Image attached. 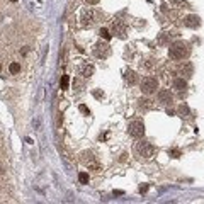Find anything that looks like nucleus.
Listing matches in <instances>:
<instances>
[{
    "label": "nucleus",
    "instance_id": "nucleus-1",
    "mask_svg": "<svg viewBox=\"0 0 204 204\" xmlns=\"http://www.w3.org/2000/svg\"><path fill=\"white\" fill-rule=\"evenodd\" d=\"M189 53H190V48L184 41H175L169 49V54L172 60H184V58L189 56Z\"/></svg>",
    "mask_w": 204,
    "mask_h": 204
},
{
    "label": "nucleus",
    "instance_id": "nucleus-2",
    "mask_svg": "<svg viewBox=\"0 0 204 204\" xmlns=\"http://www.w3.org/2000/svg\"><path fill=\"white\" fill-rule=\"evenodd\" d=\"M136 153H138L140 156H145V158H151V156H155L156 148L151 145V143L140 141V143H136Z\"/></svg>",
    "mask_w": 204,
    "mask_h": 204
},
{
    "label": "nucleus",
    "instance_id": "nucleus-3",
    "mask_svg": "<svg viewBox=\"0 0 204 204\" xmlns=\"http://www.w3.org/2000/svg\"><path fill=\"white\" fill-rule=\"evenodd\" d=\"M140 85H141V92L143 94L150 95V94H155L156 92V88H158V80L153 78V77H145Z\"/></svg>",
    "mask_w": 204,
    "mask_h": 204
},
{
    "label": "nucleus",
    "instance_id": "nucleus-4",
    "mask_svg": "<svg viewBox=\"0 0 204 204\" xmlns=\"http://www.w3.org/2000/svg\"><path fill=\"white\" fill-rule=\"evenodd\" d=\"M128 133H129V136H133V138H141V136L145 135V124H143L141 121H133L128 126Z\"/></svg>",
    "mask_w": 204,
    "mask_h": 204
},
{
    "label": "nucleus",
    "instance_id": "nucleus-5",
    "mask_svg": "<svg viewBox=\"0 0 204 204\" xmlns=\"http://www.w3.org/2000/svg\"><path fill=\"white\" fill-rule=\"evenodd\" d=\"M82 162H83V165L88 167V169H94V170L101 169V167H99V163L95 162V156L92 155L90 151H83V153H82Z\"/></svg>",
    "mask_w": 204,
    "mask_h": 204
},
{
    "label": "nucleus",
    "instance_id": "nucleus-6",
    "mask_svg": "<svg viewBox=\"0 0 204 204\" xmlns=\"http://www.w3.org/2000/svg\"><path fill=\"white\" fill-rule=\"evenodd\" d=\"M94 53L97 58H107L109 54H111V48L106 43H97L94 48Z\"/></svg>",
    "mask_w": 204,
    "mask_h": 204
},
{
    "label": "nucleus",
    "instance_id": "nucleus-7",
    "mask_svg": "<svg viewBox=\"0 0 204 204\" xmlns=\"http://www.w3.org/2000/svg\"><path fill=\"white\" fill-rule=\"evenodd\" d=\"M158 102H162V104H172L174 102V95L170 94L169 88H162L158 92Z\"/></svg>",
    "mask_w": 204,
    "mask_h": 204
},
{
    "label": "nucleus",
    "instance_id": "nucleus-8",
    "mask_svg": "<svg viewBox=\"0 0 204 204\" xmlns=\"http://www.w3.org/2000/svg\"><path fill=\"white\" fill-rule=\"evenodd\" d=\"M184 24L187 27H192V29H196V27L201 26V19L197 17V15H187L185 19H184Z\"/></svg>",
    "mask_w": 204,
    "mask_h": 204
},
{
    "label": "nucleus",
    "instance_id": "nucleus-9",
    "mask_svg": "<svg viewBox=\"0 0 204 204\" xmlns=\"http://www.w3.org/2000/svg\"><path fill=\"white\" fill-rule=\"evenodd\" d=\"M179 72H180V75H182V77H185V78H189V77H192V65L185 61V63H184L182 67L179 68Z\"/></svg>",
    "mask_w": 204,
    "mask_h": 204
},
{
    "label": "nucleus",
    "instance_id": "nucleus-10",
    "mask_svg": "<svg viewBox=\"0 0 204 204\" xmlns=\"http://www.w3.org/2000/svg\"><path fill=\"white\" fill-rule=\"evenodd\" d=\"M174 88H177L179 92H184V90L187 88V80H185L184 77H180V78H175V80H174Z\"/></svg>",
    "mask_w": 204,
    "mask_h": 204
},
{
    "label": "nucleus",
    "instance_id": "nucleus-11",
    "mask_svg": "<svg viewBox=\"0 0 204 204\" xmlns=\"http://www.w3.org/2000/svg\"><path fill=\"white\" fill-rule=\"evenodd\" d=\"M94 22V12L92 10H83V15H82V24L83 26H88Z\"/></svg>",
    "mask_w": 204,
    "mask_h": 204
},
{
    "label": "nucleus",
    "instance_id": "nucleus-12",
    "mask_svg": "<svg viewBox=\"0 0 204 204\" xmlns=\"http://www.w3.org/2000/svg\"><path fill=\"white\" fill-rule=\"evenodd\" d=\"M92 73H94V67H92V65H82L80 75L83 77V78H88V77H92Z\"/></svg>",
    "mask_w": 204,
    "mask_h": 204
},
{
    "label": "nucleus",
    "instance_id": "nucleus-13",
    "mask_svg": "<svg viewBox=\"0 0 204 204\" xmlns=\"http://www.w3.org/2000/svg\"><path fill=\"white\" fill-rule=\"evenodd\" d=\"M126 80H128V83L135 85L136 82H138V75H136V72H133V70H128V72H126Z\"/></svg>",
    "mask_w": 204,
    "mask_h": 204
},
{
    "label": "nucleus",
    "instance_id": "nucleus-14",
    "mask_svg": "<svg viewBox=\"0 0 204 204\" xmlns=\"http://www.w3.org/2000/svg\"><path fill=\"white\" fill-rule=\"evenodd\" d=\"M114 34H117L119 38H124V36H126V29H124V26H121L119 22H114Z\"/></svg>",
    "mask_w": 204,
    "mask_h": 204
},
{
    "label": "nucleus",
    "instance_id": "nucleus-15",
    "mask_svg": "<svg viewBox=\"0 0 204 204\" xmlns=\"http://www.w3.org/2000/svg\"><path fill=\"white\" fill-rule=\"evenodd\" d=\"M177 112H179V116H182V117H187V116L190 114L189 107H187L185 104H180V106H179V111H177Z\"/></svg>",
    "mask_w": 204,
    "mask_h": 204
},
{
    "label": "nucleus",
    "instance_id": "nucleus-16",
    "mask_svg": "<svg viewBox=\"0 0 204 204\" xmlns=\"http://www.w3.org/2000/svg\"><path fill=\"white\" fill-rule=\"evenodd\" d=\"M9 70H10V73L12 75H17L20 72V65L17 63V61H12V63L9 65Z\"/></svg>",
    "mask_w": 204,
    "mask_h": 204
},
{
    "label": "nucleus",
    "instance_id": "nucleus-17",
    "mask_svg": "<svg viewBox=\"0 0 204 204\" xmlns=\"http://www.w3.org/2000/svg\"><path fill=\"white\" fill-rule=\"evenodd\" d=\"M99 36H101L102 39H106V41H109L111 39V33H109L106 27H102V29H99Z\"/></svg>",
    "mask_w": 204,
    "mask_h": 204
},
{
    "label": "nucleus",
    "instance_id": "nucleus-18",
    "mask_svg": "<svg viewBox=\"0 0 204 204\" xmlns=\"http://www.w3.org/2000/svg\"><path fill=\"white\" fill-rule=\"evenodd\" d=\"M68 82H70L68 75H63V77H61V80H60V87H61V90H67V88H68Z\"/></svg>",
    "mask_w": 204,
    "mask_h": 204
},
{
    "label": "nucleus",
    "instance_id": "nucleus-19",
    "mask_svg": "<svg viewBox=\"0 0 204 204\" xmlns=\"http://www.w3.org/2000/svg\"><path fill=\"white\" fill-rule=\"evenodd\" d=\"M140 107L151 109V107H153V104H151V101H148V99H140Z\"/></svg>",
    "mask_w": 204,
    "mask_h": 204
},
{
    "label": "nucleus",
    "instance_id": "nucleus-20",
    "mask_svg": "<svg viewBox=\"0 0 204 204\" xmlns=\"http://www.w3.org/2000/svg\"><path fill=\"white\" fill-rule=\"evenodd\" d=\"M78 182L80 184H88V174L87 172H80V174H78Z\"/></svg>",
    "mask_w": 204,
    "mask_h": 204
},
{
    "label": "nucleus",
    "instance_id": "nucleus-21",
    "mask_svg": "<svg viewBox=\"0 0 204 204\" xmlns=\"http://www.w3.org/2000/svg\"><path fill=\"white\" fill-rule=\"evenodd\" d=\"M169 155L172 156V158H180V156H182V153H180V150L172 148V150H169Z\"/></svg>",
    "mask_w": 204,
    "mask_h": 204
},
{
    "label": "nucleus",
    "instance_id": "nucleus-22",
    "mask_svg": "<svg viewBox=\"0 0 204 204\" xmlns=\"http://www.w3.org/2000/svg\"><path fill=\"white\" fill-rule=\"evenodd\" d=\"M169 36H170L169 33H163L162 36H160V39H158V43H162V44H163V43H167V39H169Z\"/></svg>",
    "mask_w": 204,
    "mask_h": 204
},
{
    "label": "nucleus",
    "instance_id": "nucleus-23",
    "mask_svg": "<svg viewBox=\"0 0 204 204\" xmlns=\"http://www.w3.org/2000/svg\"><path fill=\"white\" fill-rule=\"evenodd\" d=\"M78 111H80V112H82V114H90V111H88V107H87V106H83V104H82V106H80V107H78Z\"/></svg>",
    "mask_w": 204,
    "mask_h": 204
},
{
    "label": "nucleus",
    "instance_id": "nucleus-24",
    "mask_svg": "<svg viewBox=\"0 0 204 204\" xmlns=\"http://www.w3.org/2000/svg\"><path fill=\"white\" fill-rule=\"evenodd\" d=\"M148 187H150L148 184H145V185H141V187H140V192H141V194H143V192H146V190H148Z\"/></svg>",
    "mask_w": 204,
    "mask_h": 204
},
{
    "label": "nucleus",
    "instance_id": "nucleus-25",
    "mask_svg": "<svg viewBox=\"0 0 204 204\" xmlns=\"http://www.w3.org/2000/svg\"><path fill=\"white\" fill-rule=\"evenodd\" d=\"M87 4H90V5H95V4H99V0H85Z\"/></svg>",
    "mask_w": 204,
    "mask_h": 204
},
{
    "label": "nucleus",
    "instance_id": "nucleus-26",
    "mask_svg": "<svg viewBox=\"0 0 204 204\" xmlns=\"http://www.w3.org/2000/svg\"><path fill=\"white\" fill-rule=\"evenodd\" d=\"M122 194H124L122 190H114V196H122Z\"/></svg>",
    "mask_w": 204,
    "mask_h": 204
},
{
    "label": "nucleus",
    "instance_id": "nucleus-27",
    "mask_svg": "<svg viewBox=\"0 0 204 204\" xmlns=\"http://www.w3.org/2000/svg\"><path fill=\"white\" fill-rule=\"evenodd\" d=\"M10 2H12V4H15V2H17V0H10Z\"/></svg>",
    "mask_w": 204,
    "mask_h": 204
},
{
    "label": "nucleus",
    "instance_id": "nucleus-28",
    "mask_svg": "<svg viewBox=\"0 0 204 204\" xmlns=\"http://www.w3.org/2000/svg\"><path fill=\"white\" fill-rule=\"evenodd\" d=\"M0 72H2V65H0Z\"/></svg>",
    "mask_w": 204,
    "mask_h": 204
}]
</instances>
